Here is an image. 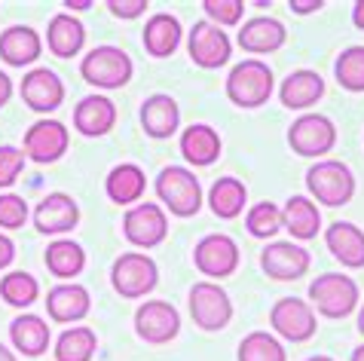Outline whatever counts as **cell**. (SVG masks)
Here are the masks:
<instances>
[{
	"label": "cell",
	"instance_id": "obj_3",
	"mask_svg": "<svg viewBox=\"0 0 364 361\" xmlns=\"http://www.w3.org/2000/svg\"><path fill=\"white\" fill-rule=\"evenodd\" d=\"M306 190L312 203L340 208V205H349L352 196H355V175L340 159H318L306 172Z\"/></svg>",
	"mask_w": 364,
	"mask_h": 361
},
{
	"label": "cell",
	"instance_id": "obj_50",
	"mask_svg": "<svg viewBox=\"0 0 364 361\" xmlns=\"http://www.w3.org/2000/svg\"><path fill=\"white\" fill-rule=\"evenodd\" d=\"M306 361H333L331 355H312V358H306Z\"/></svg>",
	"mask_w": 364,
	"mask_h": 361
},
{
	"label": "cell",
	"instance_id": "obj_18",
	"mask_svg": "<svg viewBox=\"0 0 364 361\" xmlns=\"http://www.w3.org/2000/svg\"><path fill=\"white\" fill-rule=\"evenodd\" d=\"M46 313L55 325H74V322H83L92 309V297L89 291L77 282H62L55 288H49L46 294Z\"/></svg>",
	"mask_w": 364,
	"mask_h": 361
},
{
	"label": "cell",
	"instance_id": "obj_11",
	"mask_svg": "<svg viewBox=\"0 0 364 361\" xmlns=\"http://www.w3.org/2000/svg\"><path fill=\"white\" fill-rule=\"evenodd\" d=\"M135 334L150 346H166L181 334V313L168 300H144L135 309Z\"/></svg>",
	"mask_w": 364,
	"mask_h": 361
},
{
	"label": "cell",
	"instance_id": "obj_36",
	"mask_svg": "<svg viewBox=\"0 0 364 361\" xmlns=\"http://www.w3.org/2000/svg\"><path fill=\"white\" fill-rule=\"evenodd\" d=\"M333 77L346 92H364V46L343 49L333 62Z\"/></svg>",
	"mask_w": 364,
	"mask_h": 361
},
{
	"label": "cell",
	"instance_id": "obj_41",
	"mask_svg": "<svg viewBox=\"0 0 364 361\" xmlns=\"http://www.w3.org/2000/svg\"><path fill=\"white\" fill-rule=\"evenodd\" d=\"M105 6H107L117 18H138V16L147 13L150 4H147V0H107Z\"/></svg>",
	"mask_w": 364,
	"mask_h": 361
},
{
	"label": "cell",
	"instance_id": "obj_24",
	"mask_svg": "<svg viewBox=\"0 0 364 361\" xmlns=\"http://www.w3.org/2000/svg\"><path fill=\"white\" fill-rule=\"evenodd\" d=\"M117 126V104L107 95H86L74 107V129L83 138H101Z\"/></svg>",
	"mask_w": 364,
	"mask_h": 361
},
{
	"label": "cell",
	"instance_id": "obj_48",
	"mask_svg": "<svg viewBox=\"0 0 364 361\" xmlns=\"http://www.w3.org/2000/svg\"><path fill=\"white\" fill-rule=\"evenodd\" d=\"M349 361H364V343L352 349V358H349Z\"/></svg>",
	"mask_w": 364,
	"mask_h": 361
},
{
	"label": "cell",
	"instance_id": "obj_47",
	"mask_svg": "<svg viewBox=\"0 0 364 361\" xmlns=\"http://www.w3.org/2000/svg\"><path fill=\"white\" fill-rule=\"evenodd\" d=\"M0 361H16V355H13V349H6L4 343H0Z\"/></svg>",
	"mask_w": 364,
	"mask_h": 361
},
{
	"label": "cell",
	"instance_id": "obj_26",
	"mask_svg": "<svg viewBox=\"0 0 364 361\" xmlns=\"http://www.w3.org/2000/svg\"><path fill=\"white\" fill-rule=\"evenodd\" d=\"M83 43H86V28L77 16L70 13H58L49 18V28H46V46L55 58H74L83 53Z\"/></svg>",
	"mask_w": 364,
	"mask_h": 361
},
{
	"label": "cell",
	"instance_id": "obj_20",
	"mask_svg": "<svg viewBox=\"0 0 364 361\" xmlns=\"http://www.w3.org/2000/svg\"><path fill=\"white\" fill-rule=\"evenodd\" d=\"M178 147H181V156H184L190 166L208 168V166H215L220 159L224 141H220L218 129H211L208 123H193V126H187L184 132H181Z\"/></svg>",
	"mask_w": 364,
	"mask_h": 361
},
{
	"label": "cell",
	"instance_id": "obj_25",
	"mask_svg": "<svg viewBox=\"0 0 364 361\" xmlns=\"http://www.w3.org/2000/svg\"><path fill=\"white\" fill-rule=\"evenodd\" d=\"M141 126L150 138L163 141V138H171L181 126V107L171 95L166 92H156V95H147L144 104H141Z\"/></svg>",
	"mask_w": 364,
	"mask_h": 361
},
{
	"label": "cell",
	"instance_id": "obj_7",
	"mask_svg": "<svg viewBox=\"0 0 364 361\" xmlns=\"http://www.w3.org/2000/svg\"><path fill=\"white\" fill-rule=\"evenodd\" d=\"M187 306L196 328L208 330V334L224 330L232 322V300L218 282H196L187 294Z\"/></svg>",
	"mask_w": 364,
	"mask_h": 361
},
{
	"label": "cell",
	"instance_id": "obj_9",
	"mask_svg": "<svg viewBox=\"0 0 364 361\" xmlns=\"http://www.w3.org/2000/svg\"><path fill=\"white\" fill-rule=\"evenodd\" d=\"M288 144L297 156H325L337 144V126L325 114H303L288 129Z\"/></svg>",
	"mask_w": 364,
	"mask_h": 361
},
{
	"label": "cell",
	"instance_id": "obj_5",
	"mask_svg": "<svg viewBox=\"0 0 364 361\" xmlns=\"http://www.w3.org/2000/svg\"><path fill=\"white\" fill-rule=\"evenodd\" d=\"M135 74L132 55L119 46H95L80 62V77L95 89H123Z\"/></svg>",
	"mask_w": 364,
	"mask_h": 361
},
{
	"label": "cell",
	"instance_id": "obj_49",
	"mask_svg": "<svg viewBox=\"0 0 364 361\" xmlns=\"http://www.w3.org/2000/svg\"><path fill=\"white\" fill-rule=\"evenodd\" d=\"M358 330L364 334V303H361V313H358Z\"/></svg>",
	"mask_w": 364,
	"mask_h": 361
},
{
	"label": "cell",
	"instance_id": "obj_2",
	"mask_svg": "<svg viewBox=\"0 0 364 361\" xmlns=\"http://www.w3.org/2000/svg\"><path fill=\"white\" fill-rule=\"evenodd\" d=\"M154 190H156L159 203L175 217H193L205 205L199 178L184 166H166L154 180Z\"/></svg>",
	"mask_w": 364,
	"mask_h": 361
},
{
	"label": "cell",
	"instance_id": "obj_15",
	"mask_svg": "<svg viewBox=\"0 0 364 361\" xmlns=\"http://www.w3.org/2000/svg\"><path fill=\"white\" fill-rule=\"evenodd\" d=\"M31 220L37 233L43 236H65L80 224V205L70 193H46L34 205Z\"/></svg>",
	"mask_w": 364,
	"mask_h": 361
},
{
	"label": "cell",
	"instance_id": "obj_33",
	"mask_svg": "<svg viewBox=\"0 0 364 361\" xmlns=\"http://www.w3.org/2000/svg\"><path fill=\"white\" fill-rule=\"evenodd\" d=\"M98 349V337L92 328L74 325L55 340V361H92Z\"/></svg>",
	"mask_w": 364,
	"mask_h": 361
},
{
	"label": "cell",
	"instance_id": "obj_34",
	"mask_svg": "<svg viewBox=\"0 0 364 361\" xmlns=\"http://www.w3.org/2000/svg\"><path fill=\"white\" fill-rule=\"evenodd\" d=\"M40 297V282L25 273V269H13V273L0 276V300L16 309H28Z\"/></svg>",
	"mask_w": 364,
	"mask_h": 361
},
{
	"label": "cell",
	"instance_id": "obj_28",
	"mask_svg": "<svg viewBox=\"0 0 364 361\" xmlns=\"http://www.w3.org/2000/svg\"><path fill=\"white\" fill-rule=\"evenodd\" d=\"M49 340H53V330L34 313H22L13 318L9 325V343H13L25 358H40L49 349Z\"/></svg>",
	"mask_w": 364,
	"mask_h": 361
},
{
	"label": "cell",
	"instance_id": "obj_31",
	"mask_svg": "<svg viewBox=\"0 0 364 361\" xmlns=\"http://www.w3.org/2000/svg\"><path fill=\"white\" fill-rule=\"evenodd\" d=\"M205 203H208V208H211V212H215L220 220H232V217H239L242 212H245L248 187L242 184L239 178L224 175V178H218L215 184H211Z\"/></svg>",
	"mask_w": 364,
	"mask_h": 361
},
{
	"label": "cell",
	"instance_id": "obj_37",
	"mask_svg": "<svg viewBox=\"0 0 364 361\" xmlns=\"http://www.w3.org/2000/svg\"><path fill=\"white\" fill-rule=\"evenodd\" d=\"M245 230L255 239H272L282 230V208L276 203H255L245 215Z\"/></svg>",
	"mask_w": 364,
	"mask_h": 361
},
{
	"label": "cell",
	"instance_id": "obj_4",
	"mask_svg": "<svg viewBox=\"0 0 364 361\" xmlns=\"http://www.w3.org/2000/svg\"><path fill=\"white\" fill-rule=\"evenodd\" d=\"M358 300H361V294H358V285L352 276L325 273L309 282V306L316 309L318 316L333 318V322L355 313Z\"/></svg>",
	"mask_w": 364,
	"mask_h": 361
},
{
	"label": "cell",
	"instance_id": "obj_40",
	"mask_svg": "<svg viewBox=\"0 0 364 361\" xmlns=\"http://www.w3.org/2000/svg\"><path fill=\"white\" fill-rule=\"evenodd\" d=\"M22 172H25V153L13 144H4L0 147V190L13 187Z\"/></svg>",
	"mask_w": 364,
	"mask_h": 361
},
{
	"label": "cell",
	"instance_id": "obj_13",
	"mask_svg": "<svg viewBox=\"0 0 364 361\" xmlns=\"http://www.w3.org/2000/svg\"><path fill=\"white\" fill-rule=\"evenodd\" d=\"M68 147H70V132L65 123H58V119H37L25 132L22 153L37 166H49V163H58L68 153Z\"/></svg>",
	"mask_w": 364,
	"mask_h": 361
},
{
	"label": "cell",
	"instance_id": "obj_29",
	"mask_svg": "<svg viewBox=\"0 0 364 361\" xmlns=\"http://www.w3.org/2000/svg\"><path fill=\"white\" fill-rule=\"evenodd\" d=\"M282 230L291 233V242H309L321 230V212L309 196H291L282 208Z\"/></svg>",
	"mask_w": 364,
	"mask_h": 361
},
{
	"label": "cell",
	"instance_id": "obj_43",
	"mask_svg": "<svg viewBox=\"0 0 364 361\" xmlns=\"http://www.w3.org/2000/svg\"><path fill=\"white\" fill-rule=\"evenodd\" d=\"M291 13L297 16H309V13H318L321 6H325V0H291Z\"/></svg>",
	"mask_w": 364,
	"mask_h": 361
},
{
	"label": "cell",
	"instance_id": "obj_45",
	"mask_svg": "<svg viewBox=\"0 0 364 361\" xmlns=\"http://www.w3.org/2000/svg\"><path fill=\"white\" fill-rule=\"evenodd\" d=\"M352 25H355L358 31H364V0H358V4L352 6Z\"/></svg>",
	"mask_w": 364,
	"mask_h": 361
},
{
	"label": "cell",
	"instance_id": "obj_22",
	"mask_svg": "<svg viewBox=\"0 0 364 361\" xmlns=\"http://www.w3.org/2000/svg\"><path fill=\"white\" fill-rule=\"evenodd\" d=\"M325 245L340 260L346 269H361L364 266V230L349 224V220H333L325 227Z\"/></svg>",
	"mask_w": 364,
	"mask_h": 361
},
{
	"label": "cell",
	"instance_id": "obj_17",
	"mask_svg": "<svg viewBox=\"0 0 364 361\" xmlns=\"http://www.w3.org/2000/svg\"><path fill=\"white\" fill-rule=\"evenodd\" d=\"M18 92H22V102L31 107L34 114H53V110H58L65 102V83L58 80L55 71H49V68L28 71L22 86H18Z\"/></svg>",
	"mask_w": 364,
	"mask_h": 361
},
{
	"label": "cell",
	"instance_id": "obj_8",
	"mask_svg": "<svg viewBox=\"0 0 364 361\" xmlns=\"http://www.w3.org/2000/svg\"><path fill=\"white\" fill-rule=\"evenodd\" d=\"M193 264L202 276H208V282H218V279H230L239 269L242 252L232 236L208 233V236H202L193 248Z\"/></svg>",
	"mask_w": 364,
	"mask_h": 361
},
{
	"label": "cell",
	"instance_id": "obj_46",
	"mask_svg": "<svg viewBox=\"0 0 364 361\" xmlns=\"http://www.w3.org/2000/svg\"><path fill=\"white\" fill-rule=\"evenodd\" d=\"M65 6L70 9V16H74V13H83V9L92 6V0H65Z\"/></svg>",
	"mask_w": 364,
	"mask_h": 361
},
{
	"label": "cell",
	"instance_id": "obj_39",
	"mask_svg": "<svg viewBox=\"0 0 364 361\" xmlns=\"http://www.w3.org/2000/svg\"><path fill=\"white\" fill-rule=\"evenodd\" d=\"M31 217V208L22 196L16 193H0V230H18Z\"/></svg>",
	"mask_w": 364,
	"mask_h": 361
},
{
	"label": "cell",
	"instance_id": "obj_27",
	"mask_svg": "<svg viewBox=\"0 0 364 361\" xmlns=\"http://www.w3.org/2000/svg\"><path fill=\"white\" fill-rule=\"evenodd\" d=\"M147 190V175L144 168L135 166V163H119L107 172L105 178V193L110 203L117 205H135L141 203V196H144Z\"/></svg>",
	"mask_w": 364,
	"mask_h": 361
},
{
	"label": "cell",
	"instance_id": "obj_44",
	"mask_svg": "<svg viewBox=\"0 0 364 361\" xmlns=\"http://www.w3.org/2000/svg\"><path fill=\"white\" fill-rule=\"evenodd\" d=\"M9 98H13V80H9V74L0 71V107H6Z\"/></svg>",
	"mask_w": 364,
	"mask_h": 361
},
{
	"label": "cell",
	"instance_id": "obj_35",
	"mask_svg": "<svg viewBox=\"0 0 364 361\" xmlns=\"http://www.w3.org/2000/svg\"><path fill=\"white\" fill-rule=\"evenodd\" d=\"M239 361H288L285 346L279 343L276 334H267V330H251V334L239 343Z\"/></svg>",
	"mask_w": 364,
	"mask_h": 361
},
{
	"label": "cell",
	"instance_id": "obj_10",
	"mask_svg": "<svg viewBox=\"0 0 364 361\" xmlns=\"http://www.w3.org/2000/svg\"><path fill=\"white\" fill-rule=\"evenodd\" d=\"M269 325L288 343H306L318 330L316 309L300 297H279L269 309Z\"/></svg>",
	"mask_w": 364,
	"mask_h": 361
},
{
	"label": "cell",
	"instance_id": "obj_42",
	"mask_svg": "<svg viewBox=\"0 0 364 361\" xmlns=\"http://www.w3.org/2000/svg\"><path fill=\"white\" fill-rule=\"evenodd\" d=\"M13 260H16V242L0 233V269H6Z\"/></svg>",
	"mask_w": 364,
	"mask_h": 361
},
{
	"label": "cell",
	"instance_id": "obj_30",
	"mask_svg": "<svg viewBox=\"0 0 364 361\" xmlns=\"http://www.w3.org/2000/svg\"><path fill=\"white\" fill-rule=\"evenodd\" d=\"M181 37H184V31H181L178 18L171 13H156V16L147 18L144 31H141V43H144L147 55L168 58L181 46Z\"/></svg>",
	"mask_w": 364,
	"mask_h": 361
},
{
	"label": "cell",
	"instance_id": "obj_21",
	"mask_svg": "<svg viewBox=\"0 0 364 361\" xmlns=\"http://www.w3.org/2000/svg\"><path fill=\"white\" fill-rule=\"evenodd\" d=\"M43 53V40L31 25H9L0 31V62L9 68H28Z\"/></svg>",
	"mask_w": 364,
	"mask_h": 361
},
{
	"label": "cell",
	"instance_id": "obj_14",
	"mask_svg": "<svg viewBox=\"0 0 364 361\" xmlns=\"http://www.w3.org/2000/svg\"><path fill=\"white\" fill-rule=\"evenodd\" d=\"M123 236L135 248H156L166 242L168 236V217L163 205L156 203H138L123 217Z\"/></svg>",
	"mask_w": 364,
	"mask_h": 361
},
{
	"label": "cell",
	"instance_id": "obj_38",
	"mask_svg": "<svg viewBox=\"0 0 364 361\" xmlns=\"http://www.w3.org/2000/svg\"><path fill=\"white\" fill-rule=\"evenodd\" d=\"M202 9H205L211 25L232 28V25L242 22V16H245V0H202Z\"/></svg>",
	"mask_w": 364,
	"mask_h": 361
},
{
	"label": "cell",
	"instance_id": "obj_6",
	"mask_svg": "<svg viewBox=\"0 0 364 361\" xmlns=\"http://www.w3.org/2000/svg\"><path fill=\"white\" fill-rule=\"evenodd\" d=\"M110 285L123 300H141L159 285L156 260L144 252H126L110 266Z\"/></svg>",
	"mask_w": 364,
	"mask_h": 361
},
{
	"label": "cell",
	"instance_id": "obj_12",
	"mask_svg": "<svg viewBox=\"0 0 364 361\" xmlns=\"http://www.w3.org/2000/svg\"><path fill=\"white\" fill-rule=\"evenodd\" d=\"M187 53L193 58V65L205 68V71H218L224 68L232 55V40L227 37L224 28L211 25L208 18H202L190 28L187 34Z\"/></svg>",
	"mask_w": 364,
	"mask_h": 361
},
{
	"label": "cell",
	"instance_id": "obj_23",
	"mask_svg": "<svg viewBox=\"0 0 364 361\" xmlns=\"http://www.w3.org/2000/svg\"><path fill=\"white\" fill-rule=\"evenodd\" d=\"M325 95V80L318 71H309V68H300V71H291L279 86V102L288 110H309L312 104L321 102Z\"/></svg>",
	"mask_w": 364,
	"mask_h": 361
},
{
	"label": "cell",
	"instance_id": "obj_16",
	"mask_svg": "<svg viewBox=\"0 0 364 361\" xmlns=\"http://www.w3.org/2000/svg\"><path fill=\"white\" fill-rule=\"evenodd\" d=\"M312 266V257L297 242H269L260 252V269L276 282H297Z\"/></svg>",
	"mask_w": 364,
	"mask_h": 361
},
{
	"label": "cell",
	"instance_id": "obj_19",
	"mask_svg": "<svg viewBox=\"0 0 364 361\" xmlns=\"http://www.w3.org/2000/svg\"><path fill=\"white\" fill-rule=\"evenodd\" d=\"M285 40H288V31H285V25H282L279 18L255 16V18H248V22L239 28L236 43L251 55H269V53H279V49L285 46Z\"/></svg>",
	"mask_w": 364,
	"mask_h": 361
},
{
	"label": "cell",
	"instance_id": "obj_1",
	"mask_svg": "<svg viewBox=\"0 0 364 361\" xmlns=\"http://www.w3.org/2000/svg\"><path fill=\"white\" fill-rule=\"evenodd\" d=\"M276 77L272 68L260 58H245L230 71L227 77V98L242 110H257L272 98Z\"/></svg>",
	"mask_w": 364,
	"mask_h": 361
},
{
	"label": "cell",
	"instance_id": "obj_32",
	"mask_svg": "<svg viewBox=\"0 0 364 361\" xmlns=\"http://www.w3.org/2000/svg\"><path fill=\"white\" fill-rule=\"evenodd\" d=\"M43 264L55 279L68 282V279H74L86 269V252L80 242H74V239H55V242L46 248Z\"/></svg>",
	"mask_w": 364,
	"mask_h": 361
}]
</instances>
